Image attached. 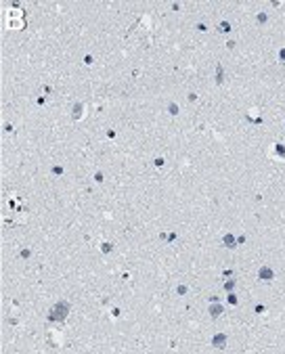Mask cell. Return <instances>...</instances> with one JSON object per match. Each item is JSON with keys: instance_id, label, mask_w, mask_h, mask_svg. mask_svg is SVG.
I'll return each mask as SVG.
<instances>
[{"instance_id": "52a82bcc", "label": "cell", "mask_w": 285, "mask_h": 354, "mask_svg": "<svg viewBox=\"0 0 285 354\" xmlns=\"http://www.w3.org/2000/svg\"><path fill=\"white\" fill-rule=\"evenodd\" d=\"M216 82H222V67H216Z\"/></svg>"}, {"instance_id": "9a60e30c", "label": "cell", "mask_w": 285, "mask_h": 354, "mask_svg": "<svg viewBox=\"0 0 285 354\" xmlns=\"http://www.w3.org/2000/svg\"><path fill=\"white\" fill-rule=\"evenodd\" d=\"M233 285H235V281H226V285H224V287H226V289H233Z\"/></svg>"}, {"instance_id": "5b68a950", "label": "cell", "mask_w": 285, "mask_h": 354, "mask_svg": "<svg viewBox=\"0 0 285 354\" xmlns=\"http://www.w3.org/2000/svg\"><path fill=\"white\" fill-rule=\"evenodd\" d=\"M187 291H189V287H187V285H178V287H176V294H178V296H184Z\"/></svg>"}, {"instance_id": "8fae6325", "label": "cell", "mask_w": 285, "mask_h": 354, "mask_svg": "<svg viewBox=\"0 0 285 354\" xmlns=\"http://www.w3.org/2000/svg\"><path fill=\"white\" fill-rule=\"evenodd\" d=\"M279 59H281L283 63H285V48H281V50H279Z\"/></svg>"}, {"instance_id": "3957f363", "label": "cell", "mask_w": 285, "mask_h": 354, "mask_svg": "<svg viewBox=\"0 0 285 354\" xmlns=\"http://www.w3.org/2000/svg\"><path fill=\"white\" fill-rule=\"evenodd\" d=\"M220 314H222V306L214 302V304L210 306V316H212V318H218Z\"/></svg>"}, {"instance_id": "ba28073f", "label": "cell", "mask_w": 285, "mask_h": 354, "mask_svg": "<svg viewBox=\"0 0 285 354\" xmlns=\"http://www.w3.org/2000/svg\"><path fill=\"white\" fill-rule=\"evenodd\" d=\"M229 30H231L229 21H222V23H220V32H229Z\"/></svg>"}, {"instance_id": "8992f818", "label": "cell", "mask_w": 285, "mask_h": 354, "mask_svg": "<svg viewBox=\"0 0 285 354\" xmlns=\"http://www.w3.org/2000/svg\"><path fill=\"white\" fill-rule=\"evenodd\" d=\"M80 115H82V105L78 103L76 107H74V118H80Z\"/></svg>"}, {"instance_id": "5bb4252c", "label": "cell", "mask_w": 285, "mask_h": 354, "mask_svg": "<svg viewBox=\"0 0 285 354\" xmlns=\"http://www.w3.org/2000/svg\"><path fill=\"white\" fill-rule=\"evenodd\" d=\"M103 252H111V243H103Z\"/></svg>"}, {"instance_id": "30bf717a", "label": "cell", "mask_w": 285, "mask_h": 354, "mask_svg": "<svg viewBox=\"0 0 285 354\" xmlns=\"http://www.w3.org/2000/svg\"><path fill=\"white\" fill-rule=\"evenodd\" d=\"M266 19H268V17H266V13H260V15H258V23H264Z\"/></svg>"}, {"instance_id": "6da1fadb", "label": "cell", "mask_w": 285, "mask_h": 354, "mask_svg": "<svg viewBox=\"0 0 285 354\" xmlns=\"http://www.w3.org/2000/svg\"><path fill=\"white\" fill-rule=\"evenodd\" d=\"M258 277H260L262 281H273V277H275V272L268 268V266H262L260 270H258Z\"/></svg>"}, {"instance_id": "7a4b0ae2", "label": "cell", "mask_w": 285, "mask_h": 354, "mask_svg": "<svg viewBox=\"0 0 285 354\" xmlns=\"http://www.w3.org/2000/svg\"><path fill=\"white\" fill-rule=\"evenodd\" d=\"M212 346H214V348H224V346H226V338H224L222 333L214 335V338H212Z\"/></svg>"}, {"instance_id": "7c38bea8", "label": "cell", "mask_w": 285, "mask_h": 354, "mask_svg": "<svg viewBox=\"0 0 285 354\" xmlns=\"http://www.w3.org/2000/svg\"><path fill=\"white\" fill-rule=\"evenodd\" d=\"M94 180H96V182H101V180H103V174H101V172H96V174H94Z\"/></svg>"}, {"instance_id": "277c9868", "label": "cell", "mask_w": 285, "mask_h": 354, "mask_svg": "<svg viewBox=\"0 0 285 354\" xmlns=\"http://www.w3.org/2000/svg\"><path fill=\"white\" fill-rule=\"evenodd\" d=\"M224 245L226 247H235V237L233 235H224Z\"/></svg>"}, {"instance_id": "4fadbf2b", "label": "cell", "mask_w": 285, "mask_h": 354, "mask_svg": "<svg viewBox=\"0 0 285 354\" xmlns=\"http://www.w3.org/2000/svg\"><path fill=\"white\" fill-rule=\"evenodd\" d=\"M229 302H231V304H237V298H235V294H231V296H229Z\"/></svg>"}, {"instance_id": "9c48e42d", "label": "cell", "mask_w": 285, "mask_h": 354, "mask_svg": "<svg viewBox=\"0 0 285 354\" xmlns=\"http://www.w3.org/2000/svg\"><path fill=\"white\" fill-rule=\"evenodd\" d=\"M168 109H170V113H172V115H176V113H178V107H176L174 103H170V105H168Z\"/></svg>"}]
</instances>
